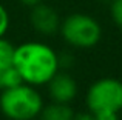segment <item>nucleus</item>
I'll use <instances>...</instances> for the list:
<instances>
[{"label":"nucleus","instance_id":"f257e3e1","mask_svg":"<svg viewBox=\"0 0 122 120\" xmlns=\"http://www.w3.org/2000/svg\"><path fill=\"white\" fill-rule=\"evenodd\" d=\"M59 55L45 43L25 42L15 46L14 68L28 85H46L59 71Z\"/></svg>","mask_w":122,"mask_h":120},{"label":"nucleus","instance_id":"f03ea898","mask_svg":"<svg viewBox=\"0 0 122 120\" xmlns=\"http://www.w3.org/2000/svg\"><path fill=\"white\" fill-rule=\"evenodd\" d=\"M42 108V96L33 85L20 83L0 92V109L9 120H34Z\"/></svg>","mask_w":122,"mask_h":120},{"label":"nucleus","instance_id":"7ed1b4c3","mask_svg":"<svg viewBox=\"0 0 122 120\" xmlns=\"http://www.w3.org/2000/svg\"><path fill=\"white\" fill-rule=\"evenodd\" d=\"M60 36L74 48H93L102 37V28L94 17L83 12L70 14L60 22Z\"/></svg>","mask_w":122,"mask_h":120},{"label":"nucleus","instance_id":"20e7f679","mask_svg":"<svg viewBox=\"0 0 122 120\" xmlns=\"http://www.w3.org/2000/svg\"><path fill=\"white\" fill-rule=\"evenodd\" d=\"M86 105L90 112L114 111L122 109V82L117 78H101L90 86L86 92Z\"/></svg>","mask_w":122,"mask_h":120},{"label":"nucleus","instance_id":"39448f33","mask_svg":"<svg viewBox=\"0 0 122 120\" xmlns=\"http://www.w3.org/2000/svg\"><path fill=\"white\" fill-rule=\"evenodd\" d=\"M30 22L34 31H37L42 36H53L60 29V17L57 11L50 5H45L43 2L31 8Z\"/></svg>","mask_w":122,"mask_h":120},{"label":"nucleus","instance_id":"423d86ee","mask_svg":"<svg viewBox=\"0 0 122 120\" xmlns=\"http://www.w3.org/2000/svg\"><path fill=\"white\" fill-rule=\"evenodd\" d=\"M46 85H48L50 97L53 99V102H57V103H70L77 94L76 80L70 74H65V72L57 71Z\"/></svg>","mask_w":122,"mask_h":120},{"label":"nucleus","instance_id":"0eeeda50","mask_svg":"<svg viewBox=\"0 0 122 120\" xmlns=\"http://www.w3.org/2000/svg\"><path fill=\"white\" fill-rule=\"evenodd\" d=\"M40 120H74V112L68 103L53 102L43 106L39 114Z\"/></svg>","mask_w":122,"mask_h":120},{"label":"nucleus","instance_id":"6e6552de","mask_svg":"<svg viewBox=\"0 0 122 120\" xmlns=\"http://www.w3.org/2000/svg\"><path fill=\"white\" fill-rule=\"evenodd\" d=\"M15 46L5 37H0V69H6L14 66Z\"/></svg>","mask_w":122,"mask_h":120},{"label":"nucleus","instance_id":"1a4fd4ad","mask_svg":"<svg viewBox=\"0 0 122 120\" xmlns=\"http://www.w3.org/2000/svg\"><path fill=\"white\" fill-rule=\"evenodd\" d=\"M110 14L114 25L122 29V0H111L110 3Z\"/></svg>","mask_w":122,"mask_h":120},{"label":"nucleus","instance_id":"9d476101","mask_svg":"<svg viewBox=\"0 0 122 120\" xmlns=\"http://www.w3.org/2000/svg\"><path fill=\"white\" fill-rule=\"evenodd\" d=\"M8 28H9V12L0 3V37H5Z\"/></svg>","mask_w":122,"mask_h":120},{"label":"nucleus","instance_id":"9b49d317","mask_svg":"<svg viewBox=\"0 0 122 120\" xmlns=\"http://www.w3.org/2000/svg\"><path fill=\"white\" fill-rule=\"evenodd\" d=\"M93 117L96 120H119V115L114 111H101V112H94Z\"/></svg>","mask_w":122,"mask_h":120},{"label":"nucleus","instance_id":"f8f14e48","mask_svg":"<svg viewBox=\"0 0 122 120\" xmlns=\"http://www.w3.org/2000/svg\"><path fill=\"white\" fill-rule=\"evenodd\" d=\"M19 2H20L23 6H26V8H33V6H36V5H39V3H42L43 0H19Z\"/></svg>","mask_w":122,"mask_h":120},{"label":"nucleus","instance_id":"ddd939ff","mask_svg":"<svg viewBox=\"0 0 122 120\" xmlns=\"http://www.w3.org/2000/svg\"><path fill=\"white\" fill-rule=\"evenodd\" d=\"M74 120H96L93 117V114H79V115H74Z\"/></svg>","mask_w":122,"mask_h":120}]
</instances>
